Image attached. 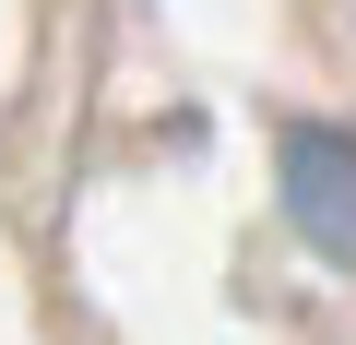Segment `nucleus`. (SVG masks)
Masks as SVG:
<instances>
[{
	"label": "nucleus",
	"mask_w": 356,
	"mask_h": 345,
	"mask_svg": "<svg viewBox=\"0 0 356 345\" xmlns=\"http://www.w3.org/2000/svg\"><path fill=\"white\" fill-rule=\"evenodd\" d=\"M273 179H285L297 238H309L321 262H344V274H356V131H332V119H285Z\"/></svg>",
	"instance_id": "nucleus-1"
}]
</instances>
